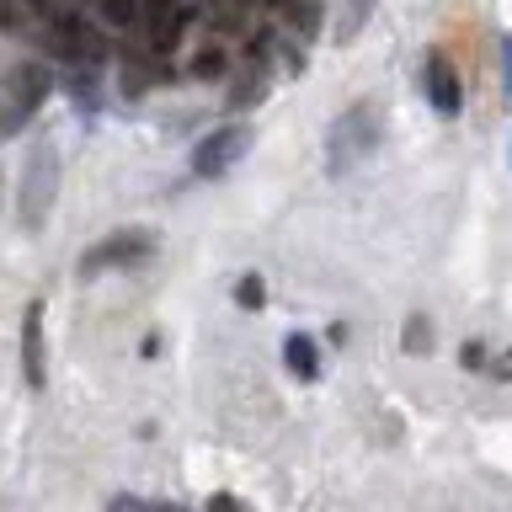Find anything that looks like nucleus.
I'll use <instances>...</instances> for the list:
<instances>
[{
  "instance_id": "nucleus-12",
  "label": "nucleus",
  "mask_w": 512,
  "mask_h": 512,
  "mask_svg": "<svg viewBox=\"0 0 512 512\" xmlns=\"http://www.w3.org/2000/svg\"><path fill=\"white\" fill-rule=\"evenodd\" d=\"M427 347H432V326L422 315H411L406 320V352H427Z\"/></svg>"
},
{
  "instance_id": "nucleus-5",
  "label": "nucleus",
  "mask_w": 512,
  "mask_h": 512,
  "mask_svg": "<svg viewBox=\"0 0 512 512\" xmlns=\"http://www.w3.org/2000/svg\"><path fill=\"white\" fill-rule=\"evenodd\" d=\"M422 86H427V102L443 112V118H454L464 107V86H459V70L448 64V54H427L422 64Z\"/></svg>"
},
{
  "instance_id": "nucleus-14",
  "label": "nucleus",
  "mask_w": 512,
  "mask_h": 512,
  "mask_svg": "<svg viewBox=\"0 0 512 512\" xmlns=\"http://www.w3.org/2000/svg\"><path fill=\"white\" fill-rule=\"evenodd\" d=\"M102 11H107V22H128V16H134V6H128V0H102Z\"/></svg>"
},
{
  "instance_id": "nucleus-7",
  "label": "nucleus",
  "mask_w": 512,
  "mask_h": 512,
  "mask_svg": "<svg viewBox=\"0 0 512 512\" xmlns=\"http://www.w3.org/2000/svg\"><path fill=\"white\" fill-rule=\"evenodd\" d=\"M6 96H11V118H27V112L48 96L43 64H16V70L6 75Z\"/></svg>"
},
{
  "instance_id": "nucleus-16",
  "label": "nucleus",
  "mask_w": 512,
  "mask_h": 512,
  "mask_svg": "<svg viewBox=\"0 0 512 512\" xmlns=\"http://www.w3.org/2000/svg\"><path fill=\"white\" fill-rule=\"evenodd\" d=\"M496 374H502V379H512V352H507L502 363H496Z\"/></svg>"
},
{
  "instance_id": "nucleus-10",
  "label": "nucleus",
  "mask_w": 512,
  "mask_h": 512,
  "mask_svg": "<svg viewBox=\"0 0 512 512\" xmlns=\"http://www.w3.org/2000/svg\"><path fill=\"white\" fill-rule=\"evenodd\" d=\"M368 16H374V0H342V38H358Z\"/></svg>"
},
{
  "instance_id": "nucleus-8",
  "label": "nucleus",
  "mask_w": 512,
  "mask_h": 512,
  "mask_svg": "<svg viewBox=\"0 0 512 512\" xmlns=\"http://www.w3.org/2000/svg\"><path fill=\"white\" fill-rule=\"evenodd\" d=\"M144 22H150V48H171L182 27V0H144Z\"/></svg>"
},
{
  "instance_id": "nucleus-4",
  "label": "nucleus",
  "mask_w": 512,
  "mask_h": 512,
  "mask_svg": "<svg viewBox=\"0 0 512 512\" xmlns=\"http://www.w3.org/2000/svg\"><path fill=\"white\" fill-rule=\"evenodd\" d=\"M246 150H251V128H246V123L214 128V134H208L198 150H192V171H198V176H224Z\"/></svg>"
},
{
  "instance_id": "nucleus-3",
  "label": "nucleus",
  "mask_w": 512,
  "mask_h": 512,
  "mask_svg": "<svg viewBox=\"0 0 512 512\" xmlns=\"http://www.w3.org/2000/svg\"><path fill=\"white\" fill-rule=\"evenodd\" d=\"M155 251V235L150 230H118L107 240H96V246L86 251V262H80V272H107V267H139L144 256Z\"/></svg>"
},
{
  "instance_id": "nucleus-6",
  "label": "nucleus",
  "mask_w": 512,
  "mask_h": 512,
  "mask_svg": "<svg viewBox=\"0 0 512 512\" xmlns=\"http://www.w3.org/2000/svg\"><path fill=\"white\" fill-rule=\"evenodd\" d=\"M22 379H27V390H43V379H48V368H43V304L38 299L22 315Z\"/></svg>"
},
{
  "instance_id": "nucleus-15",
  "label": "nucleus",
  "mask_w": 512,
  "mask_h": 512,
  "mask_svg": "<svg viewBox=\"0 0 512 512\" xmlns=\"http://www.w3.org/2000/svg\"><path fill=\"white\" fill-rule=\"evenodd\" d=\"M502 64H507V86H512V32L502 38Z\"/></svg>"
},
{
  "instance_id": "nucleus-9",
  "label": "nucleus",
  "mask_w": 512,
  "mask_h": 512,
  "mask_svg": "<svg viewBox=\"0 0 512 512\" xmlns=\"http://www.w3.org/2000/svg\"><path fill=\"white\" fill-rule=\"evenodd\" d=\"M283 363L294 368L299 379H315L320 374V352H315V336H304V331H294L283 342Z\"/></svg>"
},
{
  "instance_id": "nucleus-11",
  "label": "nucleus",
  "mask_w": 512,
  "mask_h": 512,
  "mask_svg": "<svg viewBox=\"0 0 512 512\" xmlns=\"http://www.w3.org/2000/svg\"><path fill=\"white\" fill-rule=\"evenodd\" d=\"M262 294H267L262 278H240V283H235V304H240V310H262V304H267Z\"/></svg>"
},
{
  "instance_id": "nucleus-1",
  "label": "nucleus",
  "mask_w": 512,
  "mask_h": 512,
  "mask_svg": "<svg viewBox=\"0 0 512 512\" xmlns=\"http://www.w3.org/2000/svg\"><path fill=\"white\" fill-rule=\"evenodd\" d=\"M379 139H384V112H379V102H352L342 118L331 123V134H326V166H331V176L358 171L363 160L379 150Z\"/></svg>"
},
{
  "instance_id": "nucleus-2",
  "label": "nucleus",
  "mask_w": 512,
  "mask_h": 512,
  "mask_svg": "<svg viewBox=\"0 0 512 512\" xmlns=\"http://www.w3.org/2000/svg\"><path fill=\"white\" fill-rule=\"evenodd\" d=\"M54 192H59V150L43 139L38 150L27 155V176H22V224L27 230H38V224L48 219Z\"/></svg>"
},
{
  "instance_id": "nucleus-13",
  "label": "nucleus",
  "mask_w": 512,
  "mask_h": 512,
  "mask_svg": "<svg viewBox=\"0 0 512 512\" xmlns=\"http://www.w3.org/2000/svg\"><path fill=\"white\" fill-rule=\"evenodd\" d=\"M192 70H198V75H219V70H224V54H219V48H208V54H198V64H192Z\"/></svg>"
}]
</instances>
